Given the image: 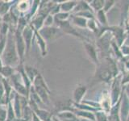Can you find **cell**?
<instances>
[{
    "mask_svg": "<svg viewBox=\"0 0 129 121\" xmlns=\"http://www.w3.org/2000/svg\"><path fill=\"white\" fill-rule=\"evenodd\" d=\"M1 23H2V17L0 16V24H1Z\"/></svg>",
    "mask_w": 129,
    "mask_h": 121,
    "instance_id": "39",
    "label": "cell"
},
{
    "mask_svg": "<svg viewBox=\"0 0 129 121\" xmlns=\"http://www.w3.org/2000/svg\"><path fill=\"white\" fill-rule=\"evenodd\" d=\"M90 11L93 12L90 5H89L88 1L81 0V1H78V3H77V5H76L72 14H76V13H78V12H82V11Z\"/></svg>",
    "mask_w": 129,
    "mask_h": 121,
    "instance_id": "22",
    "label": "cell"
},
{
    "mask_svg": "<svg viewBox=\"0 0 129 121\" xmlns=\"http://www.w3.org/2000/svg\"><path fill=\"white\" fill-rule=\"evenodd\" d=\"M32 86H33L35 91L36 94L38 95L40 99L44 103V104H49L50 102V90L48 88V86L47 85L45 80H44V77L39 74L37 77L35 78V80L32 82Z\"/></svg>",
    "mask_w": 129,
    "mask_h": 121,
    "instance_id": "2",
    "label": "cell"
},
{
    "mask_svg": "<svg viewBox=\"0 0 129 121\" xmlns=\"http://www.w3.org/2000/svg\"><path fill=\"white\" fill-rule=\"evenodd\" d=\"M123 44L129 46V32H127V36H126V38H125V40H124Z\"/></svg>",
    "mask_w": 129,
    "mask_h": 121,
    "instance_id": "36",
    "label": "cell"
},
{
    "mask_svg": "<svg viewBox=\"0 0 129 121\" xmlns=\"http://www.w3.org/2000/svg\"><path fill=\"white\" fill-rule=\"evenodd\" d=\"M120 99L116 104L113 105L111 110L107 113L108 115V121H121L120 115H119V105H120Z\"/></svg>",
    "mask_w": 129,
    "mask_h": 121,
    "instance_id": "17",
    "label": "cell"
},
{
    "mask_svg": "<svg viewBox=\"0 0 129 121\" xmlns=\"http://www.w3.org/2000/svg\"><path fill=\"white\" fill-rule=\"evenodd\" d=\"M33 112L36 113V115L39 117L41 121H48L52 116L49 111L43 108H37Z\"/></svg>",
    "mask_w": 129,
    "mask_h": 121,
    "instance_id": "24",
    "label": "cell"
},
{
    "mask_svg": "<svg viewBox=\"0 0 129 121\" xmlns=\"http://www.w3.org/2000/svg\"><path fill=\"white\" fill-rule=\"evenodd\" d=\"M87 92V87L82 84L78 85L73 91V103H80L83 101V99Z\"/></svg>",
    "mask_w": 129,
    "mask_h": 121,
    "instance_id": "12",
    "label": "cell"
},
{
    "mask_svg": "<svg viewBox=\"0 0 129 121\" xmlns=\"http://www.w3.org/2000/svg\"><path fill=\"white\" fill-rule=\"evenodd\" d=\"M15 34V46L17 52L19 57L20 64H23V60L26 56V44L22 37V34L19 31L16 30L14 32Z\"/></svg>",
    "mask_w": 129,
    "mask_h": 121,
    "instance_id": "7",
    "label": "cell"
},
{
    "mask_svg": "<svg viewBox=\"0 0 129 121\" xmlns=\"http://www.w3.org/2000/svg\"><path fill=\"white\" fill-rule=\"evenodd\" d=\"M83 47L87 56L91 60L93 64L97 66L99 64V52L97 49L96 46L94 44L87 41H83Z\"/></svg>",
    "mask_w": 129,
    "mask_h": 121,
    "instance_id": "8",
    "label": "cell"
},
{
    "mask_svg": "<svg viewBox=\"0 0 129 121\" xmlns=\"http://www.w3.org/2000/svg\"><path fill=\"white\" fill-rule=\"evenodd\" d=\"M94 15H95V20L99 23V27H107L110 26L107 16V13H105L103 10H101L98 12H96Z\"/></svg>",
    "mask_w": 129,
    "mask_h": 121,
    "instance_id": "18",
    "label": "cell"
},
{
    "mask_svg": "<svg viewBox=\"0 0 129 121\" xmlns=\"http://www.w3.org/2000/svg\"><path fill=\"white\" fill-rule=\"evenodd\" d=\"M127 121H129V115H128V118H127Z\"/></svg>",
    "mask_w": 129,
    "mask_h": 121,
    "instance_id": "40",
    "label": "cell"
},
{
    "mask_svg": "<svg viewBox=\"0 0 129 121\" xmlns=\"http://www.w3.org/2000/svg\"><path fill=\"white\" fill-rule=\"evenodd\" d=\"M122 79H121V83L123 86V85H126L129 83V71H124L122 74Z\"/></svg>",
    "mask_w": 129,
    "mask_h": 121,
    "instance_id": "32",
    "label": "cell"
},
{
    "mask_svg": "<svg viewBox=\"0 0 129 121\" xmlns=\"http://www.w3.org/2000/svg\"><path fill=\"white\" fill-rule=\"evenodd\" d=\"M128 11H129V9H128Z\"/></svg>",
    "mask_w": 129,
    "mask_h": 121,
    "instance_id": "42",
    "label": "cell"
},
{
    "mask_svg": "<svg viewBox=\"0 0 129 121\" xmlns=\"http://www.w3.org/2000/svg\"><path fill=\"white\" fill-rule=\"evenodd\" d=\"M55 116L60 121H78V118L74 112L70 110H64L58 111Z\"/></svg>",
    "mask_w": 129,
    "mask_h": 121,
    "instance_id": "13",
    "label": "cell"
},
{
    "mask_svg": "<svg viewBox=\"0 0 129 121\" xmlns=\"http://www.w3.org/2000/svg\"><path fill=\"white\" fill-rule=\"evenodd\" d=\"M15 121H21V120H15Z\"/></svg>",
    "mask_w": 129,
    "mask_h": 121,
    "instance_id": "41",
    "label": "cell"
},
{
    "mask_svg": "<svg viewBox=\"0 0 129 121\" xmlns=\"http://www.w3.org/2000/svg\"><path fill=\"white\" fill-rule=\"evenodd\" d=\"M95 121H108L107 112L103 110H99L94 112Z\"/></svg>",
    "mask_w": 129,
    "mask_h": 121,
    "instance_id": "27",
    "label": "cell"
},
{
    "mask_svg": "<svg viewBox=\"0 0 129 121\" xmlns=\"http://www.w3.org/2000/svg\"><path fill=\"white\" fill-rule=\"evenodd\" d=\"M35 39L37 45L40 48V54L42 56H45L48 54V43L44 40L42 36L39 34V32L35 30Z\"/></svg>",
    "mask_w": 129,
    "mask_h": 121,
    "instance_id": "15",
    "label": "cell"
},
{
    "mask_svg": "<svg viewBox=\"0 0 129 121\" xmlns=\"http://www.w3.org/2000/svg\"><path fill=\"white\" fill-rule=\"evenodd\" d=\"M129 115V99L123 92L120 99L119 105V115L121 121H127Z\"/></svg>",
    "mask_w": 129,
    "mask_h": 121,
    "instance_id": "10",
    "label": "cell"
},
{
    "mask_svg": "<svg viewBox=\"0 0 129 121\" xmlns=\"http://www.w3.org/2000/svg\"><path fill=\"white\" fill-rule=\"evenodd\" d=\"M104 3L105 0H90V1H88L89 5L94 14L103 9Z\"/></svg>",
    "mask_w": 129,
    "mask_h": 121,
    "instance_id": "23",
    "label": "cell"
},
{
    "mask_svg": "<svg viewBox=\"0 0 129 121\" xmlns=\"http://www.w3.org/2000/svg\"><path fill=\"white\" fill-rule=\"evenodd\" d=\"M15 30H10L7 35L6 45L1 55V60L4 66L17 68L20 65V60L15 46Z\"/></svg>",
    "mask_w": 129,
    "mask_h": 121,
    "instance_id": "1",
    "label": "cell"
},
{
    "mask_svg": "<svg viewBox=\"0 0 129 121\" xmlns=\"http://www.w3.org/2000/svg\"><path fill=\"white\" fill-rule=\"evenodd\" d=\"M120 50L123 56V57H129V46L123 44V45L120 47Z\"/></svg>",
    "mask_w": 129,
    "mask_h": 121,
    "instance_id": "33",
    "label": "cell"
},
{
    "mask_svg": "<svg viewBox=\"0 0 129 121\" xmlns=\"http://www.w3.org/2000/svg\"><path fill=\"white\" fill-rule=\"evenodd\" d=\"M54 22H55L54 16L52 15H48L46 16L45 19H44V27H52V26H54Z\"/></svg>",
    "mask_w": 129,
    "mask_h": 121,
    "instance_id": "30",
    "label": "cell"
},
{
    "mask_svg": "<svg viewBox=\"0 0 129 121\" xmlns=\"http://www.w3.org/2000/svg\"><path fill=\"white\" fill-rule=\"evenodd\" d=\"M31 4H32V1H26V0L16 1L13 7L17 11V13L19 15V16H22L27 15L29 12Z\"/></svg>",
    "mask_w": 129,
    "mask_h": 121,
    "instance_id": "11",
    "label": "cell"
},
{
    "mask_svg": "<svg viewBox=\"0 0 129 121\" xmlns=\"http://www.w3.org/2000/svg\"><path fill=\"white\" fill-rule=\"evenodd\" d=\"M7 121H15L17 120L15 116V113L14 111V108L12 107V104L11 102H9L7 105Z\"/></svg>",
    "mask_w": 129,
    "mask_h": 121,
    "instance_id": "25",
    "label": "cell"
},
{
    "mask_svg": "<svg viewBox=\"0 0 129 121\" xmlns=\"http://www.w3.org/2000/svg\"><path fill=\"white\" fill-rule=\"evenodd\" d=\"M7 80H8V82H9L10 85L11 86L12 89H13L17 94L28 98V93H29V90H27V88L26 87L25 85H24L22 76L19 74V72L17 71V70H16V72L15 74Z\"/></svg>",
    "mask_w": 129,
    "mask_h": 121,
    "instance_id": "3",
    "label": "cell"
},
{
    "mask_svg": "<svg viewBox=\"0 0 129 121\" xmlns=\"http://www.w3.org/2000/svg\"><path fill=\"white\" fill-rule=\"evenodd\" d=\"M121 79H122V75L119 74L111 82V91L109 94V97H110L112 106L118 103L122 96L123 85L121 83Z\"/></svg>",
    "mask_w": 129,
    "mask_h": 121,
    "instance_id": "4",
    "label": "cell"
},
{
    "mask_svg": "<svg viewBox=\"0 0 129 121\" xmlns=\"http://www.w3.org/2000/svg\"><path fill=\"white\" fill-rule=\"evenodd\" d=\"M117 2L115 1V0H105V3H104V7H103V11L105 13H108L110 12L114 7L116 5Z\"/></svg>",
    "mask_w": 129,
    "mask_h": 121,
    "instance_id": "28",
    "label": "cell"
},
{
    "mask_svg": "<svg viewBox=\"0 0 129 121\" xmlns=\"http://www.w3.org/2000/svg\"><path fill=\"white\" fill-rule=\"evenodd\" d=\"M107 31L110 32L115 42L118 44L119 47H121L124 43V40L126 38L127 32L125 27L122 26H116V25H110L107 27H104Z\"/></svg>",
    "mask_w": 129,
    "mask_h": 121,
    "instance_id": "6",
    "label": "cell"
},
{
    "mask_svg": "<svg viewBox=\"0 0 129 121\" xmlns=\"http://www.w3.org/2000/svg\"><path fill=\"white\" fill-rule=\"evenodd\" d=\"M23 69H24V72L27 77V78L30 80V82H33V81L35 80V78L37 77V75L40 74L38 72V70L36 69L31 66H29V65H26V66H23Z\"/></svg>",
    "mask_w": 129,
    "mask_h": 121,
    "instance_id": "20",
    "label": "cell"
},
{
    "mask_svg": "<svg viewBox=\"0 0 129 121\" xmlns=\"http://www.w3.org/2000/svg\"><path fill=\"white\" fill-rule=\"evenodd\" d=\"M0 105L7 106L5 101V89H4L3 83L2 82V78L0 79Z\"/></svg>",
    "mask_w": 129,
    "mask_h": 121,
    "instance_id": "29",
    "label": "cell"
},
{
    "mask_svg": "<svg viewBox=\"0 0 129 121\" xmlns=\"http://www.w3.org/2000/svg\"><path fill=\"white\" fill-rule=\"evenodd\" d=\"M31 121H41L40 120V119L39 118V117L36 115V113L33 112V114H32V117H31Z\"/></svg>",
    "mask_w": 129,
    "mask_h": 121,
    "instance_id": "35",
    "label": "cell"
},
{
    "mask_svg": "<svg viewBox=\"0 0 129 121\" xmlns=\"http://www.w3.org/2000/svg\"><path fill=\"white\" fill-rule=\"evenodd\" d=\"M37 32L47 43L55 41V40L62 37L64 35V32L60 30L59 27L56 26L43 27L41 29H40Z\"/></svg>",
    "mask_w": 129,
    "mask_h": 121,
    "instance_id": "5",
    "label": "cell"
},
{
    "mask_svg": "<svg viewBox=\"0 0 129 121\" xmlns=\"http://www.w3.org/2000/svg\"><path fill=\"white\" fill-rule=\"evenodd\" d=\"M16 72V68L9 66H2L0 67V77L2 78L9 79Z\"/></svg>",
    "mask_w": 129,
    "mask_h": 121,
    "instance_id": "19",
    "label": "cell"
},
{
    "mask_svg": "<svg viewBox=\"0 0 129 121\" xmlns=\"http://www.w3.org/2000/svg\"><path fill=\"white\" fill-rule=\"evenodd\" d=\"M16 1H0V16L3 17L10 11L11 7L14 6Z\"/></svg>",
    "mask_w": 129,
    "mask_h": 121,
    "instance_id": "21",
    "label": "cell"
},
{
    "mask_svg": "<svg viewBox=\"0 0 129 121\" xmlns=\"http://www.w3.org/2000/svg\"><path fill=\"white\" fill-rule=\"evenodd\" d=\"M77 3H78V1H76V0H67V1L59 2L60 10V11L72 14L77 5Z\"/></svg>",
    "mask_w": 129,
    "mask_h": 121,
    "instance_id": "16",
    "label": "cell"
},
{
    "mask_svg": "<svg viewBox=\"0 0 129 121\" xmlns=\"http://www.w3.org/2000/svg\"><path fill=\"white\" fill-rule=\"evenodd\" d=\"M78 121H93V120L87 119H79V118H78Z\"/></svg>",
    "mask_w": 129,
    "mask_h": 121,
    "instance_id": "37",
    "label": "cell"
},
{
    "mask_svg": "<svg viewBox=\"0 0 129 121\" xmlns=\"http://www.w3.org/2000/svg\"><path fill=\"white\" fill-rule=\"evenodd\" d=\"M21 34L26 44V54H28V52H29L31 49L32 40L35 38V30L30 24H28V25L22 31Z\"/></svg>",
    "mask_w": 129,
    "mask_h": 121,
    "instance_id": "9",
    "label": "cell"
},
{
    "mask_svg": "<svg viewBox=\"0 0 129 121\" xmlns=\"http://www.w3.org/2000/svg\"><path fill=\"white\" fill-rule=\"evenodd\" d=\"M52 119H53V121H60L55 115H52Z\"/></svg>",
    "mask_w": 129,
    "mask_h": 121,
    "instance_id": "38",
    "label": "cell"
},
{
    "mask_svg": "<svg viewBox=\"0 0 129 121\" xmlns=\"http://www.w3.org/2000/svg\"><path fill=\"white\" fill-rule=\"evenodd\" d=\"M70 16H71L70 13H66V12L60 11L56 15H54V19H55V21L64 22V21H67V20H70Z\"/></svg>",
    "mask_w": 129,
    "mask_h": 121,
    "instance_id": "26",
    "label": "cell"
},
{
    "mask_svg": "<svg viewBox=\"0 0 129 121\" xmlns=\"http://www.w3.org/2000/svg\"><path fill=\"white\" fill-rule=\"evenodd\" d=\"M7 106L0 105V121H7Z\"/></svg>",
    "mask_w": 129,
    "mask_h": 121,
    "instance_id": "31",
    "label": "cell"
},
{
    "mask_svg": "<svg viewBox=\"0 0 129 121\" xmlns=\"http://www.w3.org/2000/svg\"><path fill=\"white\" fill-rule=\"evenodd\" d=\"M70 22L73 26L78 29H86L87 27V19H84L81 16H78L71 14L70 16Z\"/></svg>",
    "mask_w": 129,
    "mask_h": 121,
    "instance_id": "14",
    "label": "cell"
},
{
    "mask_svg": "<svg viewBox=\"0 0 129 121\" xmlns=\"http://www.w3.org/2000/svg\"><path fill=\"white\" fill-rule=\"evenodd\" d=\"M123 92L129 99V83H127L126 85H123Z\"/></svg>",
    "mask_w": 129,
    "mask_h": 121,
    "instance_id": "34",
    "label": "cell"
}]
</instances>
